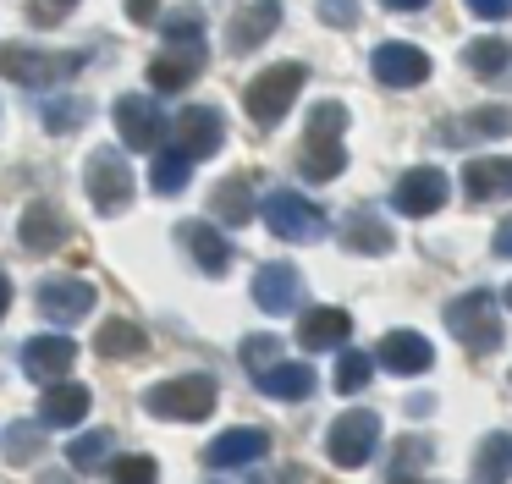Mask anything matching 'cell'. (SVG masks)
Returning a JSON list of instances; mask_svg holds the SVG:
<instances>
[{
  "label": "cell",
  "instance_id": "cell-42",
  "mask_svg": "<svg viewBox=\"0 0 512 484\" xmlns=\"http://www.w3.org/2000/svg\"><path fill=\"white\" fill-rule=\"evenodd\" d=\"M320 17L331 22V28H353V22H358V0H320Z\"/></svg>",
  "mask_w": 512,
  "mask_h": 484
},
{
  "label": "cell",
  "instance_id": "cell-27",
  "mask_svg": "<svg viewBox=\"0 0 512 484\" xmlns=\"http://www.w3.org/2000/svg\"><path fill=\"white\" fill-rule=\"evenodd\" d=\"M254 187H248V176H226V182H215L210 193V215L221 220V226H248L254 220Z\"/></svg>",
  "mask_w": 512,
  "mask_h": 484
},
{
  "label": "cell",
  "instance_id": "cell-46",
  "mask_svg": "<svg viewBox=\"0 0 512 484\" xmlns=\"http://www.w3.org/2000/svg\"><path fill=\"white\" fill-rule=\"evenodd\" d=\"M380 6H386V11H424L430 0H380Z\"/></svg>",
  "mask_w": 512,
  "mask_h": 484
},
{
  "label": "cell",
  "instance_id": "cell-9",
  "mask_svg": "<svg viewBox=\"0 0 512 484\" xmlns=\"http://www.w3.org/2000/svg\"><path fill=\"white\" fill-rule=\"evenodd\" d=\"M34 303L50 325H78V319L94 314V286L78 281V275H50V281H39Z\"/></svg>",
  "mask_w": 512,
  "mask_h": 484
},
{
  "label": "cell",
  "instance_id": "cell-22",
  "mask_svg": "<svg viewBox=\"0 0 512 484\" xmlns=\"http://www.w3.org/2000/svg\"><path fill=\"white\" fill-rule=\"evenodd\" d=\"M463 193L474 198V204H485V198H512V154L507 160H496V154L468 160L463 165Z\"/></svg>",
  "mask_w": 512,
  "mask_h": 484
},
{
  "label": "cell",
  "instance_id": "cell-29",
  "mask_svg": "<svg viewBox=\"0 0 512 484\" xmlns=\"http://www.w3.org/2000/svg\"><path fill=\"white\" fill-rule=\"evenodd\" d=\"M298 171L309 182H336L347 171V154H342V138H303V154H298Z\"/></svg>",
  "mask_w": 512,
  "mask_h": 484
},
{
  "label": "cell",
  "instance_id": "cell-43",
  "mask_svg": "<svg viewBox=\"0 0 512 484\" xmlns=\"http://www.w3.org/2000/svg\"><path fill=\"white\" fill-rule=\"evenodd\" d=\"M468 11H474V17H485V22H501L512 11V0H468Z\"/></svg>",
  "mask_w": 512,
  "mask_h": 484
},
{
  "label": "cell",
  "instance_id": "cell-25",
  "mask_svg": "<svg viewBox=\"0 0 512 484\" xmlns=\"http://www.w3.org/2000/svg\"><path fill=\"white\" fill-rule=\"evenodd\" d=\"M259 391L270 396V402H303V396H314V385H320V374L309 369V363H270V369L254 374Z\"/></svg>",
  "mask_w": 512,
  "mask_h": 484
},
{
  "label": "cell",
  "instance_id": "cell-48",
  "mask_svg": "<svg viewBox=\"0 0 512 484\" xmlns=\"http://www.w3.org/2000/svg\"><path fill=\"white\" fill-rule=\"evenodd\" d=\"M391 484H424V479H408V473H391Z\"/></svg>",
  "mask_w": 512,
  "mask_h": 484
},
{
  "label": "cell",
  "instance_id": "cell-44",
  "mask_svg": "<svg viewBox=\"0 0 512 484\" xmlns=\"http://www.w3.org/2000/svg\"><path fill=\"white\" fill-rule=\"evenodd\" d=\"M155 11H160V0H127V17H133L138 28H144V22L155 17Z\"/></svg>",
  "mask_w": 512,
  "mask_h": 484
},
{
  "label": "cell",
  "instance_id": "cell-16",
  "mask_svg": "<svg viewBox=\"0 0 512 484\" xmlns=\"http://www.w3.org/2000/svg\"><path fill=\"white\" fill-rule=\"evenodd\" d=\"M512 132V110L507 105H479V110H468V116H457V121H446V127H435V138L441 143H479V138H507Z\"/></svg>",
  "mask_w": 512,
  "mask_h": 484
},
{
  "label": "cell",
  "instance_id": "cell-47",
  "mask_svg": "<svg viewBox=\"0 0 512 484\" xmlns=\"http://www.w3.org/2000/svg\"><path fill=\"white\" fill-rule=\"evenodd\" d=\"M6 308H12V281L0 275V319H6Z\"/></svg>",
  "mask_w": 512,
  "mask_h": 484
},
{
  "label": "cell",
  "instance_id": "cell-13",
  "mask_svg": "<svg viewBox=\"0 0 512 484\" xmlns=\"http://www.w3.org/2000/svg\"><path fill=\"white\" fill-rule=\"evenodd\" d=\"M72 363H78V347H72L67 336H34V341H23V374H28V380H39V385L67 380Z\"/></svg>",
  "mask_w": 512,
  "mask_h": 484
},
{
  "label": "cell",
  "instance_id": "cell-7",
  "mask_svg": "<svg viewBox=\"0 0 512 484\" xmlns=\"http://www.w3.org/2000/svg\"><path fill=\"white\" fill-rule=\"evenodd\" d=\"M380 446V418L369 407H347L331 429H325V451H331L336 468H364Z\"/></svg>",
  "mask_w": 512,
  "mask_h": 484
},
{
  "label": "cell",
  "instance_id": "cell-10",
  "mask_svg": "<svg viewBox=\"0 0 512 484\" xmlns=\"http://www.w3.org/2000/svg\"><path fill=\"white\" fill-rule=\"evenodd\" d=\"M111 116H116V132H122V143L127 149H160V138H166V116H160V105L149 94H122L111 105Z\"/></svg>",
  "mask_w": 512,
  "mask_h": 484
},
{
  "label": "cell",
  "instance_id": "cell-32",
  "mask_svg": "<svg viewBox=\"0 0 512 484\" xmlns=\"http://www.w3.org/2000/svg\"><path fill=\"white\" fill-rule=\"evenodd\" d=\"M188 176H193V160L182 149L155 154V165H149V187H155V193H182V187H188Z\"/></svg>",
  "mask_w": 512,
  "mask_h": 484
},
{
  "label": "cell",
  "instance_id": "cell-38",
  "mask_svg": "<svg viewBox=\"0 0 512 484\" xmlns=\"http://www.w3.org/2000/svg\"><path fill=\"white\" fill-rule=\"evenodd\" d=\"M83 116H89V99H56L45 105V132H78Z\"/></svg>",
  "mask_w": 512,
  "mask_h": 484
},
{
  "label": "cell",
  "instance_id": "cell-14",
  "mask_svg": "<svg viewBox=\"0 0 512 484\" xmlns=\"http://www.w3.org/2000/svg\"><path fill=\"white\" fill-rule=\"evenodd\" d=\"M177 242L193 253V264H199L204 275H226V270H232V242H226L210 220H182Z\"/></svg>",
  "mask_w": 512,
  "mask_h": 484
},
{
  "label": "cell",
  "instance_id": "cell-30",
  "mask_svg": "<svg viewBox=\"0 0 512 484\" xmlns=\"http://www.w3.org/2000/svg\"><path fill=\"white\" fill-rule=\"evenodd\" d=\"M507 473H512V435L496 429V435H485L474 451V484H501Z\"/></svg>",
  "mask_w": 512,
  "mask_h": 484
},
{
  "label": "cell",
  "instance_id": "cell-26",
  "mask_svg": "<svg viewBox=\"0 0 512 484\" xmlns=\"http://www.w3.org/2000/svg\"><path fill=\"white\" fill-rule=\"evenodd\" d=\"M342 242H347V253H391V226L375 215L369 204H358V209H347V220H342Z\"/></svg>",
  "mask_w": 512,
  "mask_h": 484
},
{
  "label": "cell",
  "instance_id": "cell-23",
  "mask_svg": "<svg viewBox=\"0 0 512 484\" xmlns=\"http://www.w3.org/2000/svg\"><path fill=\"white\" fill-rule=\"evenodd\" d=\"M347 336H353V319H347L342 308H309V314L298 319V347L303 352H331V347H342Z\"/></svg>",
  "mask_w": 512,
  "mask_h": 484
},
{
  "label": "cell",
  "instance_id": "cell-45",
  "mask_svg": "<svg viewBox=\"0 0 512 484\" xmlns=\"http://www.w3.org/2000/svg\"><path fill=\"white\" fill-rule=\"evenodd\" d=\"M490 248H496V259H512V220L496 226V242H490Z\"/></svg>",
  "mask_w": 512,
  "mask_h": 484
},
{
  "label": "cell",
  "instance_id": "cell-49",
  "mask_svg": "<svg viewBox=\"0 0 512 484\" xmlns=\"http://www.w3.org/2000/svg\"><path fill=\"white\" fill-rule=\"evenodd\" d=\"M501 303H507V308H512V286H507V292H501Z\"/></svg>",
  "mask_w": 512,
  "mask_h": 484
},
{
  "label": "cell",
  "instance_id": "cell-3",
  "mask_svg": "<svg viewBox=\"0 0 512 484\" xmlns=\"http://www.w3.org/2000/svg\"><path fill=\"white\" fill-rule=\"evenodd\" d=\"M144 407L155 418H171V424H199V418L215 413V380L210 374H177V380H160L144 391Z\"/></svg>",
  "mask_w": 512,
  "mask_h": 484
},
{
  "label": "cell",
  "instance_id": "cell-24",
  "mask_svg": "<svg viewBox=\"0 0 512 484\" xmlns=\"http://www.w3.org/2000/svg\"><path fill=\"white\" fill-rule=\"evenodd\" d=\"M199 66H204V39L199 44H177V50H166V55L149 61V88H155V94H177Z\"/></svg>",
  "mask_w": 512,
  "mask_h": 484
},
{
  "label": "cell",
  "instance_id": "cell-36",
  "mask_svg": "<svg viewBox=\"0 0 512 484\" xmlns=\"http://www.w3.org/2000/svg\"><path fill=\"white\" fill-rule=\"evenodd\" d=\"M347 132V105L342 99H320L309 110V138H342Z\"/></svg>",
  "mask_w": 512,
  "mask_h": 484
},
{
  "label": "cell",
  "instance_id": "cell-1",
  "mask_svg": "<svg viewBox=\"0 0 512 484\" xmlns=\"http://www.w3.org/2000/svg\"><path fill=\"white\" fill-rule=\"evenodd\" d=\"M446 330H452V336L463 341L474 358L496 352V347H501V297L485 292V286L463 292L457 303H446Z\"/></svg>",
  "mask_w": 512,
  "mask_h": 484
},
{
  "label": "cell",
  "instance_id": "cell-18",
  "mask_svg": "<svg viewBox=\"0 0 512 484\" xmlns=\"http://www.w3.org/2000/svg\"><path fill=\"white\" fill-rule=\"evenodd\" d=\"M375 363L391 369V374H424L435 363V347L419 336V330H391V336H380Z\"/></svg>",
  "mask_w": 512,
  "mask_h": 484
},
{
  "label": "cell",
  "instance_id": "cell-17",
  "mask_svg": "<svg viewBox=\"0 0 512 484\" xmlns=\"http://www.w3.org/2000/svg\"><path fill=\"white\" fill-rule=\"evenodd\" d=\"M67 215H61L56 204H45V198H39V204H28L23 209V220H17V242H23L28 253H56L61 242H67Z\"/></svg>",
  "mask_w": 512,
  "mask_h": 484
},
{
  "label": "cell",
  "instance_id": "cell-12",
  "mask_svg": "<svg viewBox=\"0 0 512 484\" xmlns=\"http://www.w3.org/2000/svg\"><path fill=\"white\" fill-rule=\"evenodd\" d=\"M276 28H281V0H254V6L232 11V28H226V50H232V55H254Z\"/></svg>",
  "mask_w": 512,
  "mask_h": 484
},
{
  "label": "cell",
  "instance_id": "cell-31",
  "mask_svg": "<svg viewBox=\"0 0 512 484\" xmlns=\"http://www.w3.org/2000/svg\"><path fill=\"white\" fill-rule=\"evenodd\" d=\"M463 61L474 66L479 77H501L512 66V39H501V33H485V39H474L463 50Z\"/></svg>",
  "mask_w": 512,
  "mask_h": 484
},
{
  "label": "cell",
  "instance_id": "cell-8",
  "mask_svg": "<svg viewBox=\"0 0 512 484\" xmlns=\"http://www.w3.org/2000/svg\"><path fill=\"white\" fill-rule=\"evenodd\" d=\"M452 198V176L435 171V165H413L408 176H397V187H391V209L397 215H435V209Z\"/></svg>",
  "mask_w": 512,
  "mask_h": 484
},
{
  "label": "cell",
  "instance_id": "cell-4",
  "mask_svg": "<svg viewBox=\"0 0 512 484\" xmlns=\"http://www.w3.org/2000/svg\"><path fill=\"white\" fill-rule=\"evenodd\" d=\"M303 83H309V66H298V61H281V66H270V72H259L254 83L243 88L248 116H254L259 127H276L292 110V99L303 94Z\"/></svg>",
  "mask_w": 512,
  "mask_h": 484
},
{
  "label": "cell",
  "instance_id": "cell-15",
  "mask_svg": "<svg viewBox=\"0 0 512 484\" xmlns=\"http://www.w3.org/2000/svg\"><path fill=\"white\" fill-rule=\"evenodd\" d=\"M254 303L265 308V314H292V308L303 303L298 264H265V270L254 275Z\"/></svg>",
  "mask_w": 512,
  "mask_h": 484
},
{
  "label": "cell",
  "instance_id": "cell-34",
  "mask_svg": "<svg viewBox=\"0 0 512 484\" xmlns=\"http://www.w3.org/2000/svg\"><path fill=\"white\" fill-rule=\"evenodd\" d=\"M369 374H375V358H369V352H342V363H336V391L342 396H358L369 385Z\"/></svg>",
  "mask_w": 512,
  "mask_h": 484
},
{
  "label": "cell",
  "instance_id": "cell-5",
  "mask_svg": "<svg viewBox=\"0 0 512 484\" xmlns=\"http://www.w3.org/2000/svg\"><path fill=\"white\" fill-rule=\"evenodd\" d=\"M83 193L100 215H122L133 204V165L122 160V149H94L83 160Z\"/></svg>",
  "mask_w": 512,
  "mask_h": 484
},
{
  "label": "cell",
  "instance_id": "cell-37",
  "mask_svg": "<svg viewBox=\"0 0 512 484\" xmlns=\"http://www.w3.org/2000/svg\"><path fill=\"white\" fill-rule=\"evenodd\" d=\"M199 33H204V11L193 6V0L166 17V39H171V44H199Z\"/></svg>",
  "mask_w": 512,
  "mask_h": 484
},
{
  "label": "cell",
  "instance_id": "cell-11",
  "mask_svg": "<svg viewBox=\"0 0 512 484\" xmlns=\"http://www.w3.org/2000/svg\"><path fill=\"white\" fill-rule=\"evenodd\" d=\"M221 143H226V121L215 105H188L177 116V149L188 154V160H210Z\"/></svg>",
  "mask_w": 512,
  "mask_h": 484
},
{
  "label": "cell",
  "instance_id": "cell-40",
  "mask_svg": "<svg viewBox=\"0 0 512 484\" xmlns=\"http://www.w3.org/2000/svg\"><path fill=\"white\" fill-rule=\"evenodd\" d=\"M243 363H248V369H270V363H281V341L276 336H248L243 341Z\"/></svg>",
  "mask_w": 512,
  "mask_h": 484
},
{
  "label": "cell",
  "instance_id": "cell-21",
  "mask_svg": "<svg viewBox=\"0 0 512 484\" xmlns=\"http://www.w3.org/2000/svg\"><path fill=\"white\" fill-rule=\"evenodd\" d=\"M270 451V435L265 429H226L204 446V462L210 468H243V462H259Z\"/></svg>",
  "mask_w": 512,
  "mask_h": 484
},
{
  "label": "cell",
  "instance_id": "cell-39",
  "mask_svg": "<svg viewBox=\"0 0 512 484\" xmlns=\"http://www.w3.org/2000/svg\"><path fill=\"white\" fill-rule=\"evenodd\" d=\"M160 468L155 457H116L111 462V484H155Z\"/></svg>",
  "mask_w": 512,
  "mask_h": 484
},
{
  "label": "cell",
  "instance_id": "cell-35",
  "mask_svg": "<svg viewBox=\"0 0 512 484\" xmlns=\"http://www.w3.org/2000/svg\"><path fill=\"white\" fill-rule=\"evenodd\" d=\"M0 451H6V462H34L39 451H45V429H39V424H12Z\"/></svg>",
  "mask_w": 512,
  "mask_h": 484
},
{
  "label": "cell",
  "instance_id": "cell-33",
  "mask_svg": "<svg viewBox=\"0 0 512 484\" xmlns=\"http://www.w3.org/2000/svg\"><path fill=\"white\" fill-rule=\"evenodd\" d=\"M111 446H116L111 429H89V435H78V440L67 446V462H72L78 473H89V468H100V462L111 457Z\"/></svg>",
  "mask_w": 512,
  "mask_h": 484
},
{
  "label": "cell",
  "instance_id": "cell-2",
  "mask_svg": "<svg viewBox=\"0 0 512 484\" xmlns=\"http://www.w3.org/2000/svg\"><path fill=\"white\" fill-rule=\"evenodd\" d=\"M89 61V50H34V44H0V77H12L23 88H50L72 77Z\"/></svg>",
  "mask_w": 512,
  "mask_h": 484
},
{
  "label": "cell",
  "instance_id": "cell-41",
  "mask_svg": "<svg viewBox=\"0 0 512 484\" xmlns=\"http://www.w3.org/2000/svg\"><path fill=\"white\" fill-rule=\"evenodd\" d=\"M67 11H78V0H28V22H39V28L61 22Z\"/></svg>",
  "mask_w": 512,
  "mask_h": 484
},
{
  "label": "cell",
  "instance_id": "cell-6",
  "mask_svg": "<svg viewBox=\"0 0 512 484\" xmlns=\"http://www.w3.org/2000/svg\"><path fill=\"white\" fill-rule=\"evenodd\" d=\"M254 215H265V226L276 231L281 242H320L325 237V209L309 204L303 193H287V187H281V193H270Z\"/></svg>",
  "mask_w": 512,
  "mask_h": 484
},
{
  "label": "cell",
  "instance_id": "cell-20",
  "mask_svg": "<svg viewBox=\"0 0 512 484\" xmlns=\"http://www.w3.org/2000/svg\"><path fill=\"white\" fill-rule=\"evenodd\" d=\"M89 407H94L89 385H78V380H50L45 402H39V424H45V429H72V424H83V418H89Z\"/></svg>",
  "mask_w": 512,
  "mask_h": 484
},
{
  "label": "cell",
  "instance_id": "cell-28",
  "mask_svg": "<svg viewBox=\"0 0 512 484\" xmlns=\"http://www.w3.org/2000/svg\"><path fill=\"white\" fill-rule=\"evenodd\" d=\"M94 352L100 358H144L149 352V336H144V325H133V319H105L100 325V336H94Z\"/></svg>",
  "mask_w": 512,
  "mask_h": 484
},
{
  "label": "cell",
  "instance_id": "cell-19",
  "mask_svg": "<svg viewBox=\"0 0 512 484\" xmlns=\"http://www.w3.org/2000/svg\"><path fill=\"white\" fill-rule=\"evenodd\" d=\"M375 77L386 88H419L424 77H430V55L391 39V44H380V50H375Z\"/></svg>",
  "mask_w": 512,
  "mask_h": 484
}]
</instances>
